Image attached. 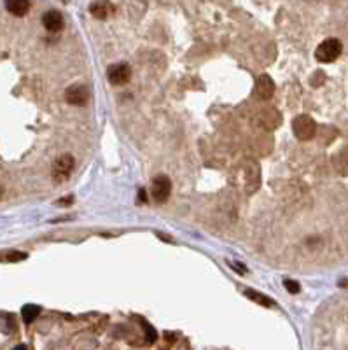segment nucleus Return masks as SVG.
<instances>
[{"label": "nucleus", "instance_id": "nucleus-9", "mask_svg": "<svg viewBox=\"0 0 348 350\" xmlns=\"http://www.w3.org/2000/svg\"><path fill=\"white\" fill-rule=\"evenodd\" d=\"M116 11V7L111 2H95L90 6V13L93 14L97 20H107L109 16H112Z\"/></svg>", "mask_w": 348, "mask_h": 350}, {"label": "nucleus", "instance_id": "nucleus-10", "mask_svg": "<svg viewBox=\"0 0 348 350\" xmlns=\"http://www.w3.org/2000/svg\"><path fill=\"white\" fill-rule=\"evenodd\" d=\"M6 9L14 16H25L30 11V2L28 0H9L6 2Z\"/></svg>", "mask_w": 348, "mask_h": 350}, {"label": "nucleus", "instance_id": "nucleus-16", "mask_svg": "<svg viewBox=\"0 0 348 350\" xmlns=\"http://www.w3.org/2000/svg\"><path fill=\"white\" fill-rule=\"evenodd\" d=\"M147 198H145V191L144 189H140V201H145Z\"/></svg>", "mask_w": 348, "mask_h": 350}, {"label": "nucleus", "instance_id": "nucleus-3", "mask_svg": "<svg viewBox=\"0 0 348 350\" xmlns=\"http://www.w3.org/2000/svg\"><path fill=\"white\" fill-rule=\"evenodd\" d=\"M151 194L152 200L156 203H165L166 200L172 194V182L166 175H158L152 180V187H151Z\"/></svg>", "mask_w": 348, "mask_h": 350}, {"label": "nucleus", "instance_id": "nucleus-5", "mask_svg": "<svg viewBox=\"0 0 348 350\" xmlns=\"http://www.w3.org/2000/svg\"><path fill=\"white\" fill-rule=\"evenodd\" d=\"M91 93L90 88L84 86V84H76V86H70L65 93V100L70 105H86L90 100Z\"/></svg>", "mask_w": 348, "mask_h": 350}, {"label": "nucleus", "instance_id": "nucleus-7", "mask_svg": "<svg viewBox=\"0 0 348 350\" xmlns=\"http://www.w3.org/2000/svg\"><path fill=\"white\" fill-rule=\"evenodd\" d=\"M255 93L261 100H269L275 95V83H273L271 77L262 74L257 79V84H255Z\"/></svg>", "mask_w": 348, "mask_h": 350}, {"label": "nucleus", "instance_id": "nucleus-11", "mask_svg": "<svg viewBox=\"0 0 348 350\" xmlns=\"http://www.w3.org/2000/svg\"><path fill=\"white\" fill-rule=\"evenodd\" d=\"M245 296H247V298H250L252 301H255L257 305L268 306V308L275 306V301H273V299L266 298L264 294H261V292H257V291H252V289H247V291H245Z\"/></svg>", "mask_w": 348, "mask_h": 350}, {"label": "nucleus", "instance_id": "nucleus-2", "mask_svg": "<svg viewBox=\"0 0 348 350\" xmlns=\"http://www.w3.org/2000/svg\"><path fill=\"white\" fill-rule=\"evenodd\" d=\"M292 132L299 140H310L315 137L317 125H315V121L310 118V116L301 114L292 121Z\"/></svg>", "mask_w": 348, "mask_h": 350}, {"label": "nucleus", "instance_id": "nucleus-15", "mask_svg": "<svg viewBox=\"0 0 348 350\" xmlns=\"http://www.w3.org/2000/svg\"><path fill=\"white\" fill-rule=\"evenodd\" d=\"M144 327H145V331H147V341H151V343L156 341V331L152 329V327H147L145 324H144Z\"/></svg>", "mask_w": 348, "mask_h": 350}, {"label": "nucleus", "instance_id": "nucleus-4", "mask_svg": "<svg viewBox=\"0 0 348 350\" xmlns=\"http://www.w3.org/2000/svg\"><path fill=\"white\" fill-rule=\"evenodd\" d=\"M74 170V158L70 154H62L58 160L55 161V167H53V177H55L56 182H62L67 177L72 174Z\"/></svg>", "mask_w": 348, "mask_h": 350}, {"label": "nucleus", "instance_id": "nucleus-14", "mask_svg": "<svg viewBox=\"0 0 348 350\" xmlns=\"http://www.w3.org/2000/svg\"><path fill=\"white\" fill-rule=\"evenodd\" d=\"M283 285H285V289L287 291L290 292V294H297V292H299V284H297L296 280H290V278H287L285 282H283Z\"/></svg>", "mask_w": 348, "mask_h": 350}, {"label": "nucleus", "instance_id": "nucleus-6", "mask_svg": "<svg viewBox=\"0 0 348 350\" xmlns=\"http://www.w3.org/2000/svg\"><path fill=\"white\" fill-rule=\"evenodd\" d=\"M131 79V67L128 63H116L109 69V81L114 86H123Z\"/></svg>", "mask_w": 348, "mask_h": 350}, {"label": "nucleus", "instance_id": "nucleus-8", "mask_svg": "<svg viewBox=\"0 0 348 350\" xmlns=\"http://www.w3.org/2000/svg\"><path fill=\"white\" fill-rule=\"evenodd\" d=\"M42 25H44L46 30L49 32H60L63 28V16L60 11L51 9L46 11L44 16H42Z\"/></svg>", "mask_w": 348, "mask_h": 350}, {"label": "nucleus", "instance_id": "nucleus-12", "mask_svg": "<svg viewBox=\"0 0 348 350\" xmlns=\"http://www.w3.org/2000/svg\"><path fill=\"white\" fill-rule=\"evenodd\" d=\"M39 312H41V308H39L37 305H25L23 308H21V317H23V322L25 324H32L35 319H37Z\"/></svg>", "mask_w": 348, "mask_h": 350}, {"label": "nucleus", "instance_id": "nucleus-13", "mask_svg": "<svg viewBox=\"0 0 348 350\" xmlns=\"http://www.w3.org/2000/svg\"><path fill=\"white\" fill-rule=\"evenodd\" d=\"M0 259H4V261H23V259H27V254L25 252H20V250H11L9 254H6L4 257H0Z\"/></svg>", "mask_w": 348, "mask_h": 350}, {"label": "nucleus", "instance_id": "nucleus-1", "mask_svg": "<svg viewBox=\"0 0 348 350\" xmlns=\"http://www.w3.org/2000/svg\"><path fill=\"white\" fill-rule=\"evenodd\" d=\"M343 44L339 39H325L315 51V58L322 63H332L341 56Z\"/></svg>", "mask_w": 348, "mask_h": 350}]
</instances>
